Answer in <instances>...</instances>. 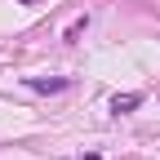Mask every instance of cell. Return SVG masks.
Segmentation results:
<instances>
[{"mask_svg":"<svg viewBox=\"0 0 160 160\" xmlns=\"http://www.w3.org/2000/svg\"><path fill=\"white\" fill-rule=\"evenodd\" d=\"M80 160H102V156H98V151H85V156H80Z\"/></svg>","mask_w":160,"mask_h":160,"instance_id":"obj_4","label":"cell"},{"mask_svg":"<svg viewBox=\"0 0 160 160\" xmlns=\"http://www.w3.org/2000/svg\"><path fill=\"white\" fill-rule=\"evenodd\" d=\"M133 107H142V93H116V98H111V111H116V116H129Z\"/></svg>","mask_w":160,"mask_h":160,"instance_id":"obj_2","label":"cell"},{"mask_svg":"<svg viewBox=\"0 0 160 160\" xmlns=\"http://www.w3.org/2000/svg\"><path fill=\"white\" fill-rule=\"evenodd\" d=\"M85 27H89V13H85V18H76V22L62 31V40H80V36H85Z\"/></svg>","mask_w":160,"mask_h":160,"instance_id":"obj_3","label":"cell"},{"mask_svg":"<svg viewBox=\"0 0 160 160\" xmlns=\"http://www.w3.org/2000/svg\"><path fill=\"white\" fill-rule=\"evenodd\" d=\"M22 5H31V0H22Z\"/></svg>","mask_w":160,"mask_h":160,"instance_id":"obj_5","label":"cell"},{"mask_svg":"<svg viewBox=\"0 0 160 160\" xmlns=\"http://www.w3.org/2000/svg\"><path fill=\"white\" fill-rule=\"evenodd\" d=\"M27 89H36V93H62L67 89V76H31Z\"/></svg>","mask_w":160,"mask_h":160,"instance_id":"obj_1","label":"cell"}]
</instances>
